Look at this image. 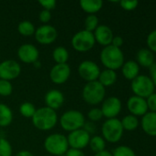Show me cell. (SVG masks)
<instances>
[{
	"label": "cell",
	"mask_w": 156,
	"mask_h": 156,
	"mask_svg": "<svg viewBox=\"0 0 156 156\" xmlns=\"http://www.w3.org/2000/svg\"><path fill=\"white\" fill-rule=\"evenodd\" d=\"M81 8L89 15L97 13L103 6V1L101 0H81L79 2Z\"/></svg>",
	"instance_id": "cell-23"
},
{
	"label": "cell",
	"mask_w": 156,
	"mask_h": 156,
	"mask_svg": "<svg viewBox=\"0 0 156 156\" xmlns=\"http://www.w3.org/2000/svg\"><path fill=\"white\" fill-rule=\"evenodd\" d=\"M17 30L18 33L24 37H29L31 35H33L36 31V28L34 27V25L28 20H24L21 21L18 26H17Z\"/></svg>",
	"instance_id": "cell-28"
},
{
	"label": "cell",
	"mask_w": 156,
	"mask_h": 156,
	"mask_svg": "<svg viewBox=\"0 0 156 156\" xmlns=\"http://www.w3.org/2000/svg\"><path fill=\"white\" fill-rule=\"evenodd\" d=\"M136 59L139 66L150 68L153 64H154V54L148 48H143L137 52Z\"/></svg>",
	"instance_id": "cell-20"
},
{
	"label": "cell",
	"mask_w": 156,
	"mask_h": 156,
	"mask_svg": "<svg viewBox=\"0 0 156 156\" xmlns=\"http://www.w3.org/2000/svg\"><path fill=\"white\" fill-rule=\"evenodd\" d=\"M87 117L89 118L90 122H98L103 118V113L101 112V109L99 108H93L91 109L88 113H87Z\"/></svg>",
	"instance_id": "cell-34"
},
{
	"label": "cell",
	"mask_w": 156,
	"mask_h": 156,
	"mask_svg": "<svg viewBox=\"0 0 156 156\" xmlns=\"http://www.w3.org/2000/svg\"><path fill=\"white\" fill-rule=\"evenodd\" d=\"M146 100L148 111L152 112H156V93H153Z\"/></svg>",
	"instance_id": "cell-37"
},
{
	"label": "cell",
	"mask_w": 156,
	"mask_h": 156,
	"mask_svg": "<svg viewBox=\"0 0 156 156\" xmlns=\"http://www.w3.org/2000/svg\"><path fill=\"white\" fill-rule=\"evenodd\" d=\"M121 69L122 75L125 79L129 80H133L136 77L140 75V66L134 60H129L127 62H124L123 66L121 67Z\"/></svg>",
	"instance_id": "cell-21"
},
{
	"label": "cell",
	"mask_w": 156,
	"mask_h": 156,
	"mask_svg": "<svg viewBox=\"0 0 156 156\" xmlns=\"http://www.w3.org/2000/svg\"><path fill=\"white\" fill-rule=\"evenodd\" d=\"M65 156H86L85 154L83 153L82 150H77V149H73L70 148L67 150Z\"/></svg>",
	"instance_id": "cell-42"
},
{
	"label": "cell",
	"mask_w": 156,
	"mask_h": 156,
	"mask_svg": "<svg viewBox=\"0 0 156 156\" xmlns=\"http://www.w3.org/2000/svg\"><path fill=\"white\" fill-rule=\"evenodd\" d=\"M111 154H112V156H136L134 151L126 145L118 146L117 148L113 150Z\"/></svg>",
	"instance_id": "cell-31"
},
{
	"label": "cell",
	"mask_w": 156,
	"mask_h": 156,
	"mask_svg": "<svg viewBox=\"0 0 156 156\" xmlns=\"http://www.w3.org/2000/svg\"><path fill=\"white\" fill-rule=\"evenodd\" d=\"M39 50L32 44H23L17 49L18 58L27 64L34 63L39 60Z\"/></svg>",
	"instance_id": "cell-16"
},
{
	"label": "cell",
	"mask_w": 156,
	"mask_h": 156,
	"mask_svg": "<svg viewBox=\"0 0 156 156\" xmlns=\"http://www.w3.org/2000/svg\"><path fill=\"white\" fill-rule=\"evenodd\" d=\"M39 18H40V22H42L44 25H47V23L51 19V11H48V10L43 9V10L40 13Z\"/></svg>",
	"instance_id": "cell-39"
},
{
	"label": "cell",
	"mask_w": 156,
	"mask_h": 156,
	"mask_svg": "<svg viewBox=\"0 0 156 156\" xmlns=\"http://www.w3.org/2000/svg\"><path fill=\"white\" fill-rule=\"evenodd\" d=\"M127 108L133 116H143L148 112L146 100L138 96H131L127 101Z\"/></svg>",
	"instance_id": "cell-15"
},
{
	"label": "cell",
	"mask_w": 156,
	"mask_h": 156,
	"mask_svg": "<svg viewBox=\"0 0 156 156\" xmlns=\"http://www.w3.org/2000/svg\"><path fill=\"white\" fill-rule=\"evenodd\" d=\"M13 121V113L11 109L3 103H0V127H6Z\"/></svg>",
	"instance_id": "cell-24"
},
{
	"label": "cell",
	"mask_w": 156,
	"mask_h": 156,
	"mask_svg": "<svg viewBox=\"0 0 156 156\" xmlns=\"http://www.w3.org/2000/svg\"><path fill=\"white\" fill-rule=\"evenodd\" d=\"M93 34H94L96 42H97L99 45L104 46V47L111 45L114 35L109 27L106 25H100L96 28Z\"/></svg>",
	"instance_id": "cell-17"
},
{
	"label": "cell",
	"mask_w": 156,
	"mask_h": 156,
	"mask_svg": "<svg viewBox=\"0 0 156 156\" xmlns=\"http://www.w3.org/2000/svg\"><path fill=\"white\" fill-rule=\"evenodd\" d=\"M0 156H12L11 144L5 138H0Z\"/></svg>",
	"instance_id": "cell-33"
},
{
	"label": "cell",
	"mask_w": 156,
	"mask_h": 156,
	"mask_svg": "<svg viewBox=\"0 0 156 156\" xmlns=\"http://www.w3.org/2000/svg\"><path fill=\"white\" fill-rule=\"evenodd\" d=\"M117 78H118V76H117V73L115 70L106 69L100 71L97 81L102 86H104L106 88V87L112 86L117 81Z\"/></svg>",
	"instance_id": "cell-22"
},
{
	"label": "cell",
	"mask_w": 156,
	"mask_h": 156,
	"mask_svg": "<svg viewBox=\"0 0 156 156\" xmlns=\"http://www.w3.org/2000/svg\"><path fill=\"white\" fill-rule=\"evenodd\" d=\"M44 148L52 155H63L69 149L67 137L61 133H52L45 139Z\"/></svg>",
	"instance_id": "cell-4"
},
{
	"label": "cell",
	"mask_w": 156,
	"mask_h": 156,
	"mask_svg": "<svg viewBox=\"0 0 156 156\" xmlns=\"http://www.w3.org/2000/svg\"><path fill=\"white\" fill-rule=\"evenodd\" d=\"M83 130L86 131L88 134H91V133H96L97 127H96V125H95V123L93 122H86L84 126H83Z\"/></svg>",
	"instance_id": "cell-40"
},
{
	"label": "cell",
	"mask_w": 156,
	"mask_h": 156,
	"mask_svg": "<svg viewBox=\"0 0 156 156\" xmlns=\"http://www.w3.org/2000/svg\"><path fill=\"white\" fill-rule=\"evenodd\" d=\"M20 72L21 67L16 60L7 59L0 63V80H12L17 78Z\"/></svg>",
	"instance_id": "cell-11"
},
{
	"label": "cell",
	"mask_w": 156,
	"mask_h": 156,
	"mask_svg": "<svg viewBox=\"0 0 156 156\" xmlns=\"http://www.w3.org/2000/svg\"><path fill=\"white\" fill-rule=\"evenodd\" d=\"M96 40L94 34L86 30L78 31L71 40L72 47L78 52H87L95 46Z\"/></svg>",
	"instance_id": "cell-8"
},
{
	"label": "cell",
	"mask_w": 156,
	"mask_h": 156,
	"mask_svg": "<svg viewBox=\"0 0 156 156\" xmlns=\"http://www.w3.org/2000/svg\"><path fill=\"white\" fill-rule=\"evenodd\" d=\"M120 122H121V125H122L123 130H126L129 132H132V131L136 130L140 125L138 118L136 116L131 115V114L126 115Z\"/></svg>",
	"instance_id": "cell-25"
},
{
	"label": "cell",
	"mask_w": 156,
	"mask_h": 156,
	"mask_svg": "<svg viewBox=\"0 0 156 156\" xmlns=\"http://www.w3.org/2000/svg\"><path fill=\"white\" fill-rule=\"evenodd\" d=\"M16 156H34L30 152H29V151H26V150H23V151H20V152H18Z\"/></svg>",
	"instance_id": "cell-44"
},
{
	"label": "cell",
	"mask_w": 156,
	"mask_h": 156,
	"mask_svg": "<svg viewBox=\"0 0 156 156\" xmlns=\"http://www.w3.org/2000/svg\"><path fill=\"white\" fill-rule=\"evenodd\" d=\"M79 76L87 82L97 80L100 74V69L98 65L92 60L82 61L78 66Z\"/></svg>",
	"instance_id": "cell-9"
},
{
	"label": "cell",
	"mask_w": 156,
	"mask_h": 156,
	"mask_svg": "<svg viewBox=\"0 0 156 156\" xmlns=\"http://www.w3.org/2000/svg\"><path fill=\"white\" fill-rule=\"evenodd\" d=\"M86 122L84 114L75 110H70L65 112L60 118L61 127L67 132H74L79 129H83Z\"/></svg>",
	"instance_id": "cell-6"
},
{
	"label": "cell",
	"mask_w": 156,
	"mask_h": 156,
	"mask_svg": "<svg viewBox=\"0 0 156 156\" xmlns=\"http://www.w3.org/2000/svg\"><path fill=\"white\" fill-rule=\"evenodd\" d=\"M36 110L37 109L35 108V106L29 101L23 102L19 106V112L25 118H32L36 112Z\"/></svg>",
	"instance_id": "cell-29"
},
{
	"label": "cell",
	"mask_w": 156,
	"mask_h": 156,
	"mask_svg": "<svg viewBox=\"0 0 156 156\" xmlns=\"http://www.w3.org/2000/svg\"><path fill=\"white\" fill-rule=\"evenodd\" d=\"M33 125L40 131L51 130L58 122V116L55 111L44 106L36 110L35 114L31 118Z\"/></svg>",
	"instance_id": "cell-1"
},
{
	"label": "cell",
	"mask_w": 156,
	"mask_h": 156,
	"mask_svg": "<svg viewBox=\"0 0 156 156\" xmlns=\"http://www.w3.org/2000/svg\"><path fill=\"white\" fill-rule=\"evenodd\" d=\"M154 90L155 87L149 76L139 75L131 80V90L135 96L147 99L150 95L154 93Z\"/></svg>",
	"instance_id": "cell-7"
},
{
	"label": "cell",
	"mask_w": 156,
	"mask_h": 156,
	"mask_svg": "<svg viewBox=\"0 0 156 156\" xmlns=\"http://www.w3.org/2000/svg\"><path fill=\"white\" fill-rule=\"evenodd\" d=\"M106 95V88L97 80L87 82L83 88L82 97L84 101L90 105L99 104L104 101Z\"/></svg>",
	"instance_id": "cell-3"
},
{
	"label": "cell",
	"mask_w": 156,
	"mask_h": 156,
	"mask_svg": "<svg viewBox=\"0 0 156 156\" xmlns=\"http://www.w3.org/2000/svg\"><path fill=\"white\" fill-rule=\"evenodd\" d=\"M52 58L56 64H65L69 58V53L63 47H57L52 52Z\"/></svg>",
	"instance_id": "cell-26"
},
{
	"label": "cell",
	"mask_w": 156,
	"mask_h": 156,
	"mask_svg": "<svg viewBox=\"0 0 156 156\" xmlns=\"http://www.w3.org/2000/svg\"><path fill=\"white\" fill-rule=\"evenodd\" d=\"M94 156H112V154H111L110 152H108V151L104 150V151H102V152H100V153L96 154Z\"/></svg>",
	"instance_id": "cell-45"
},
{
	"label": "cell",
	"mask_w": 156,
	"mask_h": 156,
	"mask_svg": "<svg viewBox=\"0 0 156 156\" xmlns=\"http://www.w3.org/2000/svg\"><path fill=\"white\" fill-rule=\"evenodd\" d=\"M90 134H88L83 129H79L74 132H71L67 137L68 145L70 148L82 150L89 144Z\"/></svg>",
	"instance_id": "cell-12"
},
{
	"label": "cell",
	"mask_w": 156,
	"mask_h": 156,
	"mask_svg": "<svg viewBox=\"0 0 156 156\" xmlns=\"http://www.w3.org/2000/svg\"><path fill=\"white\" fill-rule=\"evenodd\" d=\"M89 147L90 149L97 154V153H100L102 151L105 150V147H106V142L105 140L103 139V137L101 136H94L92 138H90V141H89Z\"/></svg>",
	"instance_id": "cell-27"
},
{
	"label": "cell",
	"mask_w": 156,
	"mask_h": 156,
	"mask_svg": "<svg viewBox=\"0 0 156 156\" xmlns=\"http://www.w3.org/2000/svg\"><path fill=\"white\" fill-rule=\"evenodd\" d=\"M43 156H49V155H43Z\"/></svg>",
	"instance_id": "cell-47"
},
{
	"label": "cell",
	"mask_w": 156,
	"mask_h": 156,
	"mask_svg": "<svg viewBox=\"0 0 156 156\" xmlns=\"http://www.w3.org/2000/svg\"><path fill=\"white\" fill-rule=\"evenodd\" d=\"M120 5L121 6L122 9L126 10V11H132L134 9L137 8L139 2L134 0V1H128V0H122L120 2Z\"/></svg>",
	"instance_id": "cell-36"
},
{
	"label": "cell",
	"mask_w": 156,
	"mask_h": 156,
	"mask_svg": "<svg viewBox=\"0 0 156 156\" xmlns=\"http://www.w3.org/2000/svg\"><path fill=\"white\" fill-rule=\"evenodd\" d=\"M149 72H150V79L152 80L154 87L156 88V63L153 64L149 68Z\"/></svg>",
	"instance_id": "cell-43"
},
{
	"label": "cell",
	"mask_w": 156,
	"mask_h": 156,
	"mask_svg": "<svg viewBox=\"0 0 156 156\" xmlns=\"http://www.w3.org/2000/svg\"><path fill=\"white\" fill-rule=\"evenodd\" d=\"M123 42H124V40L120 36H114L113 39H112V42H111V45L116 47V48H120V47L123 45Z\"/></svg>",
	"instance_id": "cell-41"
},
{
	"label": "cell",
	"mask_w": 156,
	"mask_h": 156,
	"mask_svg": "<svg viewBox=\"0 0 156 156\" xmlns=\"http://www.w3.org/2000/svg\"><path fill=\"white\" fill-rule=\"evenodd\" d=\"M121 108L122 104L119 98L109 97L103 101L101 112L103 113V117H106L107 119H114L120 114Z\"/></svg>",
	"instance_id": "cell-13"
},
{
	"label": "cell",
	"mask_w": 156,
	"mask_h": 156,
	"mask_svg": "<svg viewBox=\"0 0 156 156\" xmlns=\"http://www.w3.org/2000/svg\"><path fill=\"white\" fill-rule=\"evenodd\" d=\"M33 64L35 65V67H36V68H40V62L39 60H37V61H36V62H34Z\"/></svg>",
	"instance_id": "cell-46"
},
{
	"label": "cell",
	"mask_w": 156,
	"mask_h": 156,
	"mask_svg": "<svg viewBox=\"0 0 156 156\" xmlns=\"http://www.w3.org/2000/svg\"><path fill=\"white\" fill-rule=\"evenodd\" d=\"M147 46L148 48L153 52L156 53V29L153 30L147 37Z\"/></svg>",
	"instance_id": "cell-35"
},
{
	"label": "cell",
	"mask_w": 156,
	"mask_h": 156,
	"mask_svg": "<svg viewBox=\"0 0 156 156\" xmlns=\"http://www.w3.org/2000/svg\"><path fill=\"white\" fill-rule=\"evenodd\" d=\"M103 139L108 143L116 144L123 136L124 130L121 125V122L117 119H108L102 125L101 128Z\"/></svg>",
	"instance_id": "cell-5"
},
{
	"label": "cell",
	"mask_w": 156,
	"mask_h": 156,
	"mask_svg": "<svg viewBox=\"0 0 156 156\" xmlns=\"http://www.w3.org/2000/svg\"><path fill=\"white\" fill-rule=\"evenodd\" d=\"M39 4L43 7V9L51 11L56 7V1L55 0H40Z\"/></svg>",
	"instance_id": "cell-38"
},
{
	"label": "cell",
	"mask_w": 156,
	"mask_h": 156,
	"mask_svg": "<svg viewBox=\"0 0 156 156\" xmlns=\"http://www.w3.org/2000/svg\"><path fill=\"white\" fill-rule=\"evenodd\" d=\"M100 60L106 69L116 71L124 64V54L120 48L109 45L101 50Z\"/></svg>",
	"instance_id": "cell-2"
},
{
	"label": "cell",
	"mask_w": 156,
	"mask_h": 156,
	"mask_svg": "<svg viewBox=\"0 0 156 156\" xmlns=\"http://www.w3.org/2000/svg\"><path fill=\"white\" fill-rule=\"evenodd\" d=\"M141 126L143 132L152 137H156V112H148L142 117Z\"/></svg>",
	"instance_id": "cell-19"
},
{
	"label": "cell",
	"mask_w": 156,
	"mask_h": 156,
	"mask_svg": "<svg viewBox=\"0 0 156 156\" xmlns=\"http://www.w3.org/2000/svg\"><path fill=\"white\" fill-rule=\"evenodd\" d=\"M13 91V87L10 81L0 80V95L3 97L10 96Z\"/></svg>",
	"instance_id": "cell-32"
},
{
	"label": "cell",
	"mask_w": 156,
	"mask_h": 156,
	"mask_svg": "<svg viewBox=\"0 0 156 156\" xmlns=\"http://www.w3.org/2000/svg\"><path fill=\"white\" fill-rule=\"evenodd\" d=\"M34 36L38 43L41 45H50L56 40L58 32L54 27L51 25H43L36 29Z\"/></svg>",
	"instance_id": "cell-10"
},
{
	"label": "cell",
	"mask_w": 156,
	"mask_h": 156,
	"mask_svg": "<svg viewBox=\"0 0 156 156\" xmlns=\"http://www.w3.org/2000/svg\"><path fill=\"white\" fill-rule=\"evenodd\" d=\"M71 75L70 66L65 64H56L50 71V79L55 84H63L67 81Z\"/></svg>",
	"instance_id": "cell-14"
},
{
	"label": "cell",
	"mask_w": 156,
	"mask_h": 156,
	"mask_svg": "<svg viewBox=\"0 0 156 156\" xmlns=\"http://www.w3.org/2000/svg\"><path fill=\"white\" fill-rule=\"evenodd\" d=\"M44 101L46 103V107L55 111L63 106L64 102V96L60 90H51L46 93Z\"/></svg>",
	"instance_id": "cell-18"
},
{
	"label": "cell",
	"mask_w": 156,
	"mask_h": 156,
	"mask_svg": "<svg viewBox=\"0 0 156 156\" xmlns=\"http://www.w3.org/2000/svg\"><path fill=\"white\" fill-rule=\"evenodd\" d=\"M98 27V17L96 15H88L85 20V30L94 32Z\"/></svg>",
	"instance_id": "cell-30"
}]
</instances>
